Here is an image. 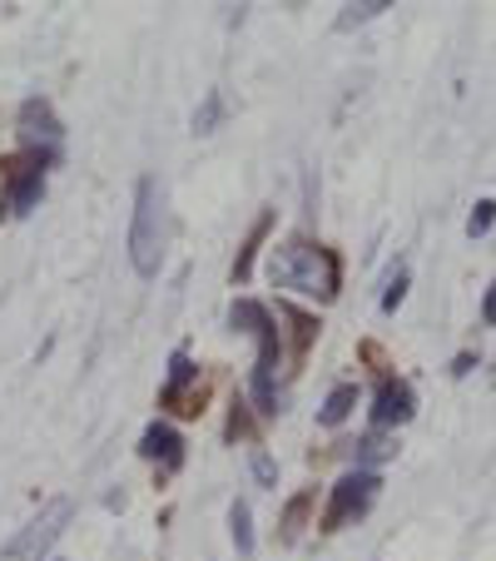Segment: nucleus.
I'll list each match as a JSON object with an SVG mask.
<instances>
[{
	"instance_id": "nucleus-1",
	"label": "nucleus",
	"mask_w": 496,
	"mask_h": 561,
	"mask_svg": "<svg viewBox=\"0 0 496 561\" xmlns=\"http://www.w3.org/2000/svg\"><path fill=\"white\" fill-rule=\"evenodd\" d=\"M268 274H274L278 288H293V294L318 298V304L338 298V284H343L338 254L323 249V244H308V239H288V244H278Z\"/></svg>"
},
{
	"instance_id": "nucleus-2",
	"label": "nucleus",
	"mask_w": 496,
	"mask_h": 561,
	"mask_svg": "<svg viewBox=\"0 0 496 561\" xmlns=\"http://www.w3.org/2000/svg\"><path fill=\"white\" fill-rule=\"evenodd\" d=\"M170 244V219H164V190L154 174H145L135 190V224H129V264L139 278H154Z\"/></svg>"
},
{
	"instance_id": "nucleus-3",
	"label": "nucleus",
	"mask_w": 496,
	"mask_h": 561,
	"mask_svg": "<svg viewBox=\"0 0 496 561\" xmlns=\"http://www.w3.org/2000/svg\"><path fill=\"white\" fill-rule=\"evenodd\" d=\"M229 318H233V329H243V333H254L258 339V363H254V408L264 417H274L278 413V392H274V373H278V323H274V313H268L264 304H254V298H239V304L229 308Z\"/></svg>"
},
{
	"instance_id": "nucleus-4",
	"label": "nucleus",
	"mask_w": 496,
	"mask_h": 561,
	"mask_svg": "<svg viewBox=\"0 0 496 561\" xmlns=\"http://www.w3.org/2000/svg\"><path fill=\"white\" fill-rule=\"evenodd\" d=\"M70 517H74V502L70 497H55V502H45V512L35 522H25L21 531H15L5 547H0V557L5 561H41L45 551L55 547V537H60L65 527H70Z\"/></svg>"
},
{
	"instance_id": "nucleus-5",
	"label": "nucleus",
	"mask_w": 496,
	"mask_h": 561,
	"mask_svg": "<svg viewBox=\"0 0 496 561\" xmlns=\"http://www.w3.org/2000/svg\"><path fill=\"white\" fill-rule=\"evenodd\" d=\"M378 488H382V477H378V472H362V467L343 472L338 482H333V497H327L323 531H338V527H348V522H358L362 512H368L372 502H378Z\"/></svg>"
},
{
	"instance_id": "nucleus-6",
	"label": "nucleus",
	"mask_w": 496,
	"mask_h": 561,
	"mask_svg": "<svg viewBox=\"0 0 496 561\" xmlns=\"http://www.w3.org/2000/svg\"><path fill=\"white\" fill-rule=\"evenodd\" d=\"M45 164H50V159L35 154V149H31V159L11 164V174H5V209H11V214H31L35 204H41V194H45Z\"/></svg>"
},
{
	"instance_id": "nucleus-7",
	"label": "nucleus",
	"mask_w": 496,
	"mask_h": 561,
	"mask_svg": "<svg viewBox=\"0 0 496 561\" xmlns=\"http://www.w3.org/2000/svg\"><path fill=\"white\" fill-rule=\"evenodd\" d=\"M21 139L35 149V154L55 159V145H60V119H55L50 100L31 95V100L21 105Z\"/></svg>"
},
{
	"instance_id": "nucleus-8",
	"label": "nucleus",
	"mask_w": 496,
	"mask_h": 561,
	"mask_svg": "<svg viewBox=\"0 0 496 561\" xmlns=\"http://www.w3.org/2000/svg\"><path fill=\"white\" fill-rule=\"evenodd\" d=\"M412 408H417V398H412V388L402 378H382L378 382V398H372V427H397L412 417Z\"/></svg>"
},
{
	"instance_id": "nucleus-9",
	"label": "nucleus",
	"mask_w": 496,
	"mask_h": 561,
	"mask_svg": "<svg viewBox=\"0 0 496 561\" xmlns=\"http://www.w3.org/2000/svg\"><path fill=\"white\" fill-rule=\"evenodd\" d=\"M139 453H145L149 462H159L164 472H180L184 467V437L174 433L170 423H149L145 437H139Z\"/></svg>"
},
{
	"instance_id": "nucleus-10",
	"label": "nucleus",
	"mask_w": 496,
	"mask_h": 561,
	"mask_svg": "<svg viewBox=\"0 0 496 561\" xmlns=\"http://www.w3.org/2000/svg\"><path fill=\"white\" fill-rule=\"evenodd\" d=\"M353 453H358V467H362V472H372V462H388V457L397 453V443H392L382 427H372L368 437H358V447H353Z\"/></svg>"
},
{
	"instance_id": "nucleus-11",
	"label": "nucleus",
	"mask_w": 496,
	"mask_h": 561,
	"mask_svg": "<svg viewBox=\"0 0 496 561\" xmlns=\"http://www.w3.org/2000/svg\"><path fill=\"white\" fill-rule=\"evenodd\" d=\"M353 403H358V388H353V382H338V388L327 392V403H323V413H318V417H323V427H338V423H343V417H348V413H353Z\"/></svg>"
},
{
	"instance_id": "nucleus-12",
	"label": "nucleus",
	"mask_w": 496,
	"mask_h": 561,
	"mask_svg": "<svg viewBox=\"0 0 496 561\" xmlns=\"http://www.w3.org/2000/svg\"><path fill=\"white\" fill-rule=\"evenodd\" d=\"M229 527H233L239 557H254V512H249V502H233L229 507Z\"/></svg>"
},
{
	"instance_id": "nucleus-13",
	"label": "nucleus",
	"mask_w": 496,
	"mask_h": 561,
	"mask_svg": "<svg viewBox=\"0 0 496 561\" xmlns=\"http://www.w3.org/2000/svg\"><path fill=\"white\" fill-rule=\"evenodd\" d=\"M194 378H199V368H194V363H189V353H174V358H170V382H164V403H174V398H180V392L184 388H189V382Z\"/></svg>"
},
{
	"instance_id": "nucleus-14",
	"label": "nucleus",
	"mask_w": 496,
	"mask_h": 561,
	"mask_svg": "<svg viewBox=\"0 0 496 561\" xmlns=\"http://www.w3.org/2000/svg\"><path fill=\"white\" fill-rule=\"evenodd\" d=\"M382 11H392L388 0H358V5H343V15H338V31H353V25H368V21H378Z\"/></svg>"
},
{
	"instance_id": "nucleus-15",
	"label": "nucleus",
	"mask_w": 496,
	"mask_h": 561,
	"mask_svg": "<svg viewBox=\"0 0 496 561\" xmlns=\"http://www.w3.org/2000/svg\"><path fill=\"white\" fill-rule=\"evenodd\" d=\"M268 224H274V219H268V214L254 224V239H249V249H243V254H239V264H233V284H243V278H249V268H254V249H258V239H264V233H268Z\"/></svg>"
},
{
	"instance_id": "nucleus-16",
	"label": "nucleus",
	"mask_w": 496,
	"mask_h": 561,
	"mask_svg": "<svg viewBox=\"0 0 496 561\" xmlns=\"http://www.w3.org/2000/svg\"><path fill=\"white\" fill-rule=\"evenodd\" d=\"M219 110H223V95H219V90H209L204 110L194 115V135H214V125H219Z\"/></svg>"
},
{
	"instance_id": "nucleus-17",
	"label": "nucleus",
	"mask_w": 496,
	"mask_h": 561,
	"mask_svg": "<svg viewBox=\"0 0 496 561\" xmlns=\"http://www.w3.org/2000/svg\"><path fill=\"white\" fill-rule=\"evenodd\" d=\"M407 298V268L397 264V274L388 278V288H382V313H397V304Z\"/></svg>"
},
{
	"instance_id": "nucleus-18",
	"label": "nucleus",
	"mask_w": 496,
	"mask_h": 561,
	"mask_svg": "<svg viewBox=\"0 0 496 561\" xmlns=\"http://www.w3.org/2000/svg\"><path fill=\"white\" fill-rule=\"evenodd\" d=\"M492 224H496V204H492V199H482V204L472 209V219H466V233H472V239H482V233L492 229Z\"/></svg>"
},
{
	"instance_id": "nucleus-19",
	"label": "nucleus",
	"mask_w": 496,
	"mask_h": 561,
	"mask_svg": "<svg viewBox=\"0 0 496 561\" xmlns=\"http://www.w3.org/2000/svg\"><path fill=\"white\" fill-rule=\"evenodd\" d=\"M254 477L264 482V488H274L278 482V467H274V457H268L264 447H254Z\"/></svg>"
},
{
	"instance_id": "nucleus-20",
	"label": "nucleus",
	"mask_w": 496,
	"mask_h": 561,
	"mask_svg": "<svg viewBox=\"0 0 496 561\" xmlns=\"http://www.w3.org/2000/svg\"><path fill=\"white\" fill-rule=\"evenodd\" d=\"M303 507H308V497H293V502H288V512H284V541H293V537H298V522H303Z\"/></svg>"
},
{
	"instance_id": "nucleus-21",
	"label": "nucleus",
	"mask_w": 496,
	"mask_h": 561,
	"mask_svg": "<svg viewBox=\"0 0 496 561\" xmlns=\"http://www.w3.org/2000/svg\"><path fill=\"white\" fill-rule=\"evenodd\" d=\"M482 318H486V323H496V284H492V294H486V308H482Z\"/></svg>"
}]
</instances>
